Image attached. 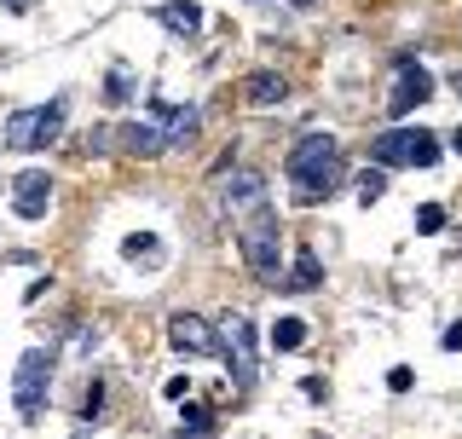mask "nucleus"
Instances as JSON below:
<instances>
[{"mask_svg": "<svg viewBox=\"0 0 462 439\" xmlns=\"http://www.w3.org/2000/svg\"><path fill=\"white\" fill-rule=\"evenodd\" d=\"M283 173H289V185L300 191V202H324L341 185V145L329 134H300L295 145H289Z\"/></svg>", "mask_w": 462, "mask_h": 439, "instance_id": "f257e3e1", "label": "nucleus"}, {"mask_svg": "<svg viewBox=\"0 0 462 439\" xmlns=\"http://www.w3.org/2000/svg\"><path fill=\"white\" fill-rule=\"evenodd\" d=\"M237 248H243V266H249L254 284H283V226L266 202L249 209V220L237 231Z\"/></svg>", "mask_w": 462, "mask_h": 439, "instance_id": "f03ea898", "label": "nucleus"}, {"mask_svg": "<svg viewBox=\"0 0 462 439\" xmlns=\"http://www.w3.org/2000/svg\"><path fill=\"white\" fill-rule=\"evenodd\" d=\"M370 163L382 168H439V139L428 127H387L370 139Z\"/></svg>", "mask_w": 462, "mask_h": 439, "instance_id": "7ed1b4c3", "label": "nucleus"}, {"mask_svg": "<svg viewBox=\"0 0 462 439\" xmlns=\"http://www.w3.org/2000/svg\"><path fill=\"white\" fill-rule=\"evenodd\" d=\"M64 98H47V105H35V110H18L6 122V145L12 151H47V145L64 134Z\"/></svg>", "mask_w": 462, "mask_h": 439, "instance_id": "20e7f679", "label": "nucleus"}, {"mask_svg": "<svg viewBox=\"0 0 462 439\" xmlns=\"http://www.w3.org/2000/svg\"><path fill=\"white\" fill-rule=\"evenodd\" d=\"M52 364H58L52 347H29V353L18 359L12 393H18V416H23V422H35V416H41V399H47V382H52Z\"/></svg>", "mask_w": 462, "mask_h": 439, "instance_id": "39448f33", "label": "nucleus"}, {"mask_svg": "<svg viewBox=\"0 0 462 439\" xmlns=\"http://www.w3.org/2000/svg\"><path fill=\"white\" fill-rule=\"evenodd\" d=\"M220 353H226V364H231V382L237 388H254V324L249 318H226V330H220Z\"/></svg>", "mask_w": 462, "mask_h": 439, "instance_id": "423d86ee", "label": "nucleus"}, {"mask_svg": "<svg viewBox=\"0 0 462 439\" xmlns=\"http://www.w3.org/2000/svg\"><path fill=\"white\" fill-rule=\"evenodd\" d=\"M168 347H173V353H185V359L220 353V330H214L208 318H197V313H173L168 318Z\"/></svg>", "mask_w": 462, "mask_h": 439, "instance_id": "0eeeda50", "label": "nucleus"}, {"mask_svg": "<svg viewBox=\"0 0 462 439\" xmlns=\"http://www.w3.org/2000/svg\"><path fill=\"white\" fill-rule=\"evenodd\" d=\"M12 209H18V220H47V209H52L47 168H23L18 180H12Z\"/></svg>", "mask_w": 462, "mask_h": 439, "instance_id": "6e6552de", "label": "nucleus"}, {"mask_svg": "<svg viewBox=\"0 0 462 439\" xmlns=\"http://www.w3.org/2000/svg\"><path fill=\"white\" fill-rule=\"evenodd\" d=\"M220 202L226 209H260L266 202V173L260 168H231V173H220Z\"/></svg>", "mask_w": 462, "mask_h": 439, "instance_id": "1a4fd4ad", "label": "nucleus"}, {"mask_svg": "<svg viewBox=\"0 0 462 439\" xmlns=\"http://www.w3.org/2000/svg\"><path fill=\"white\" fill-rule=\"evenodd\" d=\"M428 93H433V76L422 64H399V87H393V98H387V116H411L416 105H428Z\"/></svg>", "mask_w": 462, "mask_h": 439, "instance_id": "9d476101", "label": "nucleus"}, {"mask_svg": "<svg viewBox=\"0 0 462 439\" xmlns=\"http://www.w3.org/2000/svg\"><path fill=\"white\" fill-rule=\"evenodd\" d=\"M168 127H156V116H151V122H144V116H139V122H127L122 127V151L127 156H144V163H151V156H162L168 151Z\"/></svg>", "mask_w": 462, "mask_h": 439, "instance_id": "9b49d317", "label": "nucleus"}, {"mask_svg": "<svg viewBox=\"0 0 462 439\" xmlns=\"http://www.w3.org/2000/svg\"><path fill=\"white\" fill-rule=\"evenodd\" d=\"M151 116L168 127V139H173V145H185V139L197 134V105H180V110H168V105H156V98H151Z\"/></svg>", "mask_w": 462, "mask_h": 439, "instance_id": "f8f14e48", "label": "nucleus"}, {"mask_svg": "<svg viewBox=\"0 0 462 439\" xmlns=\"http://www.w3.org/2000/svg\"><path fill=\"white\" fill-rule=\"evenodd\" d=\"M156 18H162L173 35H197V29H202V6H197V0H168Z\"/></svg>", "mask_w": 462, "mask_h": 439, "instance_id": "ddd939ff", "label": "nucleus"}, {"mask_svg": "<svg viewBox=\"0 0 462 439\" xmlns=\"http://www.w3.org/2000/svg\"><path fill=\"white\" fill-rule=\"evenodd\" d=\"M243 93H249V105H278V98L289 93V81L278 76V70H254V76H249V87H243Z\"/></svg>", "mask_w": 462, "mask_h": 439, "instance_id": "4468645a", "label": "nucleus"}, {"mask_svg": "<svg viewBox=\"0 0 462 439\" xmlns=\"http://www.w3.org/2000/svg\"><path fill=\"white\" fill-rule=\"evenodd\" d=\"M300 341H307V318H278L272 324V347L278 353H300Z\"/></svg>", "mask_w": 462, "mask_h": 439, "instance_id": "2eb2a0df", "label": "nucleus"}, {"mask_svg": "<svg viewBox=\"0 0 462 439\" xmlns=\"http://www.w3.org/2000/svg\"><path fill=\"white\" fill-rule=\"evenodd\" d=\"M312 284H324V266H318V255H312V248H300L295 272H289V289H312Z\"/></svg>", "mask_w": 462, "mask_h": 439, "instance_id": "dca6fc26", "label": "nucleus"}, {"mask_svg": "<svg viewBox=\"0 0 462 439\" xmlns=\"http://www.w3.org/2000/svg\"><path fill=\"white\" fill-rule=\"evenodd\" d=\"M382 191H387V168H365V173H358V202H365V209L382 202Z\"/></svg>", "mask_w": 462, "mask_h": 439, "instance_id": "f3484780", "label": "nucleus"}, {"mask_svg": "<svg viewBox=\"0 0 462 439\" xmlns=\"http://www.w3.org/2000/svg\"><path fill=\"white\" fill-rule=\"evenodd\" d=\"M416 231H445V209H439V202H422V209H416Z\"/></svg>", "mask_w": 462, "mask_h": 439, "instance_id": "a211bd4d", "label": "nucleus"}, {"mask_svg": "<svg viewBox=\"0 0 462 439\" xmlns=\"http://www.w3.org/2000/svg\"><path fill=\"white\" fill-rule=\"evenodd\" d=\"M156 248L162 243H156L151 231H144V238H127V260H156Z\"/></svg>", "mask_w": 462, "mask_h": 439, "instance_id": "6ab92c4d", "label": "nucleus"}, {"mask_svg": "<svg viewBox=\"0 0 462 439\" xmlns=\"http://www.w3.org/2000/svg\"><path fill=\"white\" fill-rule=\"evenodd\" d=\"M98 416H105V388H87V405H81V422H98Z\"/></svg>", "mask_w": 462, "mask_h": 439, "instance_id": "aec40b11", "label": "nucleus"}, {"mask_svg": "<svg viewBox=\"0 0 462 439\" xmlns=\"http://www.w3.org/2000/svg\"><path fill=\"white\" fill-rule=\"evenodd\" d=\"M185 428H214V411H208V405H191V399H185Z\"/></svg>", "mask_w": 462, "mask_h": 439, "instance_id": "412c9836", "label": "nucleus"}, {"mask_svg": "<svg viewBox=\"0 0 462 439\" xmlns=\"http://www.w3.org/2000/svg\"><path fill=\"white\" fill-rule=\"evenodd\" d=\"M105 93L116 98V105H122L127 93H134V81H127V70H110V81H105Z\"/></svg>", "mask_w": 462, "mask_h": 439, "instance_id": "4be33fe9", "label": "nucleus"}, {"mask_svg": "<svg viewBox=\"0 0 462 439\" xmlns=\"http://www.w3.org/2000/svg\"><path fill=\"white\" fill-rule=\"evenodd\" d=\"M387 388L404 393V388H411V370H404V364H399V370H387Z\"/></svg>", "mask_w": 462, "mask_h": 439, "instance_id": "5701e85b", "label": "nucleus"}, {"mask_svg": "<svg viewBox=\"0 0 462 439\" xmlns=\"http://www.w3.org/2000/svg\"><path fill=\"white\" fill-rule=\"evenodd\" d=\"M162 393H168V399H180V405H185V399H191V393H197V388H191V382H168Z\"/></svg>", "mask_w": 462, "mask_h": 439, "instance_id": "b1692460", "label": "nucleus"}, {"mask_svg": "<svg viewBox=\"0 0 462 439\" xmlns=\"http://www.w3.org/2000/svg\"><path fill=\"white\" fill-rule=\"evenodd\" d=\"M445 353H462V324H451V330H445Z\"/></svg>", "mask_w": 462, "mask_h": 439, "instance_id": "393cba45", "label": "nucleus"}, {"mask_svg": "<svg viewBox=\"0 0 462 439\" xmlns=\"http://www.w3.org/2000/svg\"><path fill=\"white\" fill-rule=\"evenodd\" d=\"M445 145H451V151H462V127H457V134H451V139H445Z\"/></svg>", "mask_w": 462, "mask_h": 439, "instance_id": "a878e982", "label": "nucleus"}, {"mask_svg": "<svg viewBox=\"0 0 462 439\" xmlns=\"http://www.w3.org/2000/svg\"><path fill=\"white\" fill-rule=\"evenodd\" d=\"M6 6H18V12H23V6H29V0H6Z\"/></svg>", "mask_w": 462, "mask_h": 439, "instance_id": "bb28decb", "label": "nucleus"}, {"mask_svg": "<svg viewBox=\"0 0 462 439\" xmlns=\"http://www.w3.org/2000/svg\"><path fill=\"white\" fill-rule=\"evenodd\" d=\"M451 87H457V93H462V76H457V81H451Z\"/></svg>", "mask_w": 462, "mask_h": 439, "instance_id": "cd10ccee", "label": "nucleus"}]
</instances>
